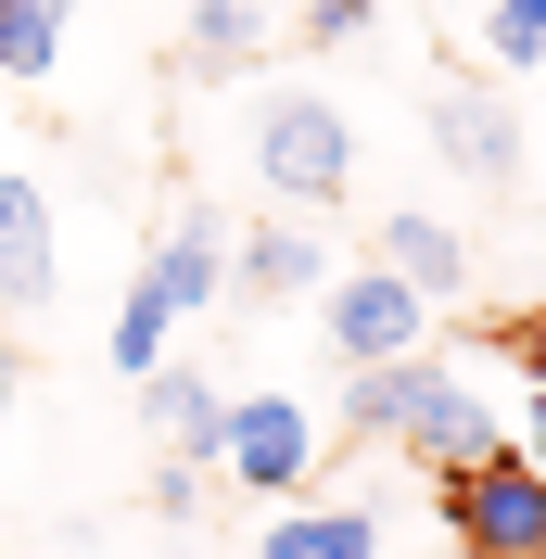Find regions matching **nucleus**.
Returning <instances> with one entry per match:
<instances>
[{"label":"nucleus","mask_w":546,"mask_h":559,"mask_svg":"<svg viewBox=\"0 0 546 559\" xmlns=\"http://www.w3.org/2000/svg\"><path fill=\"white\" fill-rule=\"evenodd\" d=\"M343 419H356L369 445L419 457L432 484L509 445V407H496L471 369H444V356H381V369H343Z\"/></svg>","instance_id":"f257e3e1"},{"label":"nucleus","mask_w":546,"mask_h":559,"mask_svg":"<svg viewBox=\"0 0 546 559\" xmlns=\"http://www.w3.org/2000/svg\"><path fill=\"white\" fill-rule=\"evenodd\" d=\"M254 178H268V204H343L356 191V128H343L331 90H280L268 115H254Z\"/></svg>","instance_id":"f03ea898"},{"label":"nucleus","mask_w":546,"mask_h":559,"mask_svg":"<svg viewBox=\"0 0 546 559\" xmlns=\"http://www.w3.org/2000/svg\"><path fill=\"white\" fill-rule=\"evenodd\" d=\"M444 534H458V559H546V484H534V457L496 445V457H471V471H444Z\"/></svg>","instance_id":"7ed1b4c3"},{"label":"nucleus","mask_w":546,"mask_h":559,"mask_svg":"<svg viewBox=\"0 0 546 559\" xmlns=\"http://www.w3.org/2000/svg\"><path fill=\"white\" fill-rule=\"evenodd\" d=\"M318 407L306 394H229V432H216V484H241V496H306L318 484Z\"/></svg>","instance_id":"20e7f679"},{"label":"nucleus","mask_w":546,"mask_h":559,"mask_svg":"<svg viewBox=\"0 0 546 559\" xmlns=\"http://www.w3.org/2000/svg\"><path fill=\"white\" fill-rule=\"evenodd\" d=\"M419 331H432V306H419L394 267H331V293H318V344L343 356V369H381V356H419Z\"/></svg>","instance_id":"39448f33"},{"label":"nucleus","mask_w":546,"mask_h":559,"mask_svg":"<svg viewBox=\"0 0 546 559\" xmlns=\"http://www.w3.org/2000/svg\"><path fill=\"white\" fill-rule=\"evenodd\" d=\"M331 267H343V254L318 242L293 204H268L254 229H229V293H254V306H318V293H331Z\"/></svg>","instance_id":"423d86ee"},{"label":"nucleus","mask_w":546,"mask_h":559,"mask_svg":"<svg viewBox=\"0 0 546 559\" xmlns=\"http://www.w3.org/2000/svg\"><path fill=\"white\" fill-rule=\"evenodd\" d=\"M254 559H394V509L381 496H280Z\"/></svg>","instance_id":"0eeeda50"},{"label":"nucleus","mask_w":546,"mask_h":559,"mask_svg":"<svg viewBox=\"0 0 546 559\" xmlns=\"http://www.w3.org/2000/svg\"><path fill=\"white\" fill-rule=\"evenodd\" d=\"M51 280H64V216H51V191L26 166H0V306L13 318L51 306Z\"/></svg>","instance_id":"6e6552de"},{"label":"nucleus","mask_w":546,"mask_h":559,"mask_svg":"<svg viewBox=\"0 0 546 559\" xmlns=\"http://www.w3.org/2000/svg\"><path fill=\"white\" fill-rule=\"evenodd\" d=\"M140 280H153L178 318H204L216 293H229V216H216V204H178V216H166V242L140 254Z\"/></svg>","instance_id":"1a4fd4ad"},{"label":"nucleus","mask_w":546,"mask_h":559,"mask_svg":"<svg viewBox=\"0 0 546 559\" xmlns=\"http://www.w3.org/2000/svg\"><path fill=\"white\" fill-rule=\"evenodd\" d=\"M369 267H394L419 306H458V293H471V242H458L432 204H394V216H381V254H369Z\"/></svg>","instance_id":"9d476101"},{"label":"nucleus","mask_w":546,"mask_h":559,"mask_svg":"<svg viewBox=\"0 0 546 559\" xmlns=\"http://www.w3.org/2000/svg\"><path fill=\"white\" fill-rule=\"evenodd\" d=\"M140 419H153V445H166L178 471H191V457L216 471V432H229V394H216L204 369H140Z\"/></svg>","instance_id":"9b49d317"},{"label":"nucleus","mask_w":546,"mask_h":559,"mask_svg":"<svg viewBox=\"0 0 546 559\" xmlns=\"http://www.w3.org/2000/svg\"><path fill=\"white\" fill-rule=\"evenodd\" d=\"M432 140H444V166H458V178H509V166H521L509 115L483 103L471 76H444V90H432Z\"/></svg>","instance_id":"f8f14e48"},{"label":"nucleus","mask_w":546,"mask_h":559,"mask_svg":"<svg viewBox=\"0 0 546 559\" xmlns=\"http://www.w3.org/2000/svg\"><path fill=\"white\" fill-rule=\"evenodd\" d=\"M191 76H241L254 51H268V0H191Z\"/></svg>","instance_id":"ddd939ff"},{"label":"nucleus","mask_w":546,"mask_h":559,"mask_svg":"<svg viewBox=\"0 0 546 559\" xmlns=\"http://www.w3.org/2000/svg\"><path fill=\"white\" fill-rule=\"evenodd\" d=\"M64 26H76V0H0V76L38 90V76L64 64Z\"/></svg>","instance_id":"4468645a"},{"label":"nucleus","mask_w":546,"mask_h":559,"mask_svg":"<svg viewBox=\"0 0 546 559\" xmlns=\"http://www.w3.org/2000/svg\"><path fill=\"white\" fill-rule=\"evenodd\" d=\"M166 344H178V306L153 293V280H128V306H115V369H166Z\"/></svg>","instance_id":"2eb2a0df"},{"label":"nucleus","mask_w":546,"mask_h":559,"mask_svg":"<svg viewBox=\"0 0 546 559\" xmlns=\"http://www.w3.org/2000/svg\"><path fill=\"white\" fill-rule=\"evenodd\" d=\"M483 64H546V0H496L483 13Z\"/></svg>","instance_id":"dca6fc26"},{"label":"nucleus","mask_w":546,"mask_h":559,"mask_svg":"<svg viewBox=\"0 0 546 559\" xmlns=\"http://www.w3.org/2000/svg\"><path fill=\"white\" fill-rule=\"evenodd\" d=\"M496 356H509L521 382H534V394H546V306H521V318H509V331H496Z\"/></svg>","instance_id":"f3484780"},{"label":"nucleus","mask_w":546,"mask_h":559,"mask_svg":"<svg viewBox=\"0 0 546 559\" xmlns=\"http://www.w3.org/2000/svg\"><path fill=\"white\" fill-rule=\"evenodd\" d=\"M204 496H216V484H204V471H178V457H166V471H153V509H166V522H178V534L204 522Z\"/></svg>","instance_id":"a211bd4d"},{"label":"nucleus","mask_w":546,"mask_h":559,"mask_svg":"<svg viewBox=\"0 0 546 559\" xmlns=\"http://www.w3.org/2000/svg\"><path fill=\"white\" fill-rule=\"evenodd\" d=\"M306 38H331V51H343V38H369V0H306Z\"/></svg>","instance_id":"6ab92c4d"},{"label":"nucleus","mask_w":546,"mask_h":559,"mask_svg":"<svg viewBox=\"0 0 546 559\" xmlns=\"http://www.w3.org/2000/svg\"><path fill=\"white\" fill-rule=\"evenodd\" d=\"M509 445L534 457V484H546V394H521V419H509Z\"/></svg>","instance_id":"aec40b11"},{"label":"nucleus","mask_w":546,"mask_h":559,"mask_svg":"<svg viewBox=\"0 0 546 559\" xmlns=\"http://www.w3.org/2000/svg\"><path fill=\"white\" fill-rule=\"evenodd\" d=\"M13 407H26V356H0V432H13Z\"/></svg>","instance_id":"412c9836"}]
</instances>
